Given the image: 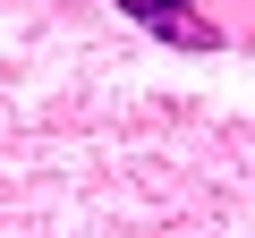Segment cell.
<instances>
[{
  "mask_svg": "<svg viewBox=\"0 0 255 238\" xmlns=\"http://www.w3.org/2000/svg\"><path fill=\"white\" fill-rule=\"evenodd\" d=\"M111 9L136 17V26H153V34H170L179 51H221V26L196 17V0H111Z\"/></svg>",
  "mask_w": 255,
  "mask_h": 238,
  "instance_id": "cell-1",
  "label": "cell"
}]
</instances>
